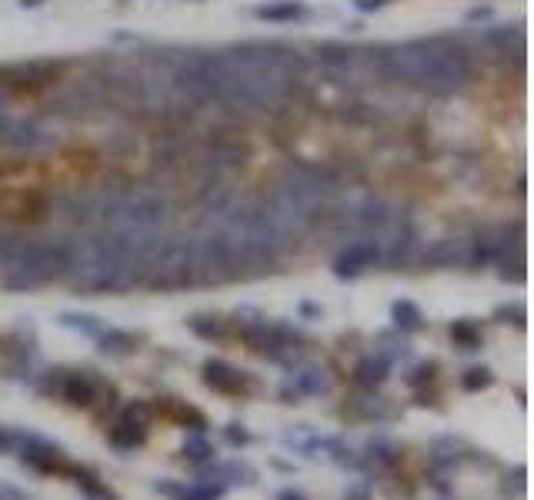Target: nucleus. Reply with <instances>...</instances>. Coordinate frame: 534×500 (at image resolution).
Wrapping results in <instances>:
<instances>
[{"label":"nucleus","instance_id":"f257e3e1","mask_svg":"<svg viewBox=\"0 0 534 500\" xmlns=\"http://www.w3.org/2000/svg\"><path fill=\"white\" fill-rule=\"evenodd\" d=\"M207 100H217L234 111L271 113L291 100L301 67L291 47L247 40L224 50H211L201 57Z\"/></svg>","mask_w":534,"mask_h":500},{"label":"nucleus","instance_id":"f03ea898","mask_svg":"<svg viewBox=\"0 0 534 500\" xmlns=\"http://www.w3.org/2000/svg\"><path fill=\"white\" fill-rule=\"evenodd\" d=\"M381 71L388 80L447 97L471 80L474 61L464 44L451 38H414L395 44L381 54Z\"/></svg>","mask_w":534,"mask_h":500},{"label":"nucleus","instance_id":"7ed1b4c3","mask_svg":"<svg viewBox=\"0 0 534 500\" xmlns=\"http://www.w3.org/2000/svg\"><path fill=\"white\" fill-rule=\"evenodd\" d=\"M97 234L114 240L117 247L147 261L151 250L164 240V230L171 224V207L161 194L151 190H128V194H111L101 207L94 211Z\"/></svg>","mask_w":534,"mask_h":500},{"label":"nucleus","instance_id":"20e7f679","mask_svg":"<svg viewBox=\"0 0 534 500\" xmlns=\"http://www.w3.org/2000/svg\"><path fill=\"white\" fill-rule=\"evenodd\" d=\"M144 274V261L117 247L114 240L90 234V238L71 244V267L67 277L77 294H124L134 284H140Z\"/></svg>","mask_w":534,"mask_h":500},{"label":"nucleus","instance_id":"39448f33","mask_svg":"<svg viewBox=\"0 0 534 500\" xmlns=\"http://www.w3.org/2000/svg\"><path fill=\"white\" fill-rule=\"evenodd\" d=\"M71 267V244L64 240H24L11 244L0 257V288L11 294L47 288L54 280H64Z\"/></svg>","mask_w":534,"mask_h":500},{"label":"nucleus","instance_id":"423d86ee","mask_svg":"<svg viewBox=\"0 0 534 500\" xmlns=\"http://www.w3.org/2000/svg\"><path fill=\"white\" fill-rule=\"evenodd\" d=\"M38 390L44 397L61 400L74 411H94L101 413L104 407H114L117 404V388L101 377L97 371L88 367H54L40 377Z\"/></svg>","mask_w":534,"mask_h":500},{"label":"nucleus","instance_id":"0eeeda50","mask_svg":"<svg viewBox=\"0 0 534 500\" xmlns=\"http://www.w3.org/2000/svg\"><path fill=\"white\" fill-rule=\"evenodd\" d=\"M197 284V271H194V238L161 240L151 250V257L144 261V274H140V288L147 290H184Z\"/></svg>","mask_w":534,"mask_h":500},{"label":"nucleus","instance_id":"6e6552de","mask_svg":"<svg viewBox=\"0 0 534 500\" xmlns=\"http://www.w3.org/2000/svg\"><path fill=\"white\" fill-rule=\"evenodd\" d=\"M251 321H244L238 313V330H241L244 344L251 354L257 357H267L274 363H284V367H297L301 357H305V334L294 330L291 324H278V321H267L261 313L247 311Z\"/></svg>","mask_w":534,"mask_h":500},{"label":"nucleus","instance_id":"1a4fd4ad","mask_svg":"<svg viewBox=\"0 0 534 500\" xmlns=\"http://www.w3.org/2000/svg\"><path fill=\"white\" fill-rule=\"evenodd\" d=\"M151 424H154L151 400H128V404L117 407V417L107 427V444L117 454H134V450H140L147 444Z\"/></svg>","mask_w":534,"mask_h":500},{"label":"nucleus","instance_id":"9d476101","mask_svg":"<svg viewBox=\"0 0 534 500\" xmlns=\"http://www.w3.org/2000/svg\"><path fill=\"white\" fill-rule=\"evenodd\" d=\"M21 463H24L27 471H34V474H44V477H71L74 471V463L67 457L64 450L57 447L54 440L40 438V434H30V430H17V450H13Z\"/></svg>","mask_w":534,"mask_h":500},{"label":"nucleus","instance_id":"9b49d317","mask_svg":"<svg viewBox=\"0 0 534 500\" xmlns=\"http://www.w3.org/2000/svg\"><path fill=\"white\" fill-rule=\"evenodd\" d=\"M61 71H64V61H51V57L4 63L0 67V90L4 94H34V90L51 88Z\"/></svg>","mask_w":534,"mask_h":500},{"label":"nucleus","instance_id":"f8f14e48","mask_svg":"<svg viewBox=\"0 0 534 500\" xmlns=\"http://www.w3.org/2000/svg\"><path fill=\"white\" fill-rule=\"evenodd\" d=\"M201 377L204 384L214 390V394H224V397H251L257 390V380L247 371L241 367H234V363L221 361V357H211V361H204L201 367Z\"/></svg>","mask_w":534,"mask_h":500},{"label":"nucleus","instance_id":"ddd939ff","mask_svg":"<svg viewBox=\"0 0 534 500\" xmlns=\"http://www.w3.org/2000/svg\"><path fill=\"white\" fill-rule=\"evenodd\" d=\"M318 61L331 80L347 84V80H355L357 67H361V50L351 47V44H341V40H328V44L318 47Z\"/></svg>","mask_w":534,"mask_h":500},{"label":"nucleus","instance_id":"4468645a","mask_svg":"<svg viewBox=\"0 0 534 500\" xmlns=\"http://www.w3.org/2000/svg\"><path fill=\"white\" fill-rule=\"evenodd\" d=\"M151 411L154 417H164V421H171L174 427L191 430V434H207V427H211V421H207V413H204L201 407H194V404H188V400H180V397L151 400Z\"/></svg>","mask_w":534,"mask_h":500},{"label":"nucleus","instance_id":"2eb2a0df","mask_svg":"<svg viewBox=\"0 0 534 500\" xmlns=\"http://www.w3.org/2000/svg\"><path fill=\"white\" fill-rule=\"evenodd\" d=\"M331 390V377L324 367H291V377L284 380V388H280V397L288 400V404H297V397H321V394H328Z\"/></svg>","mask_w":534,"mask_h":500},{"label":"nucleus","instance_id":"dca6fc26","mask_svg":"<svg viewBox=\"0 0 534 500\" xmlns=\"http://www.w3.org/2000/svg\"><path fill=\"white\" fill-rule=\"evenodd\" d=\"M371 267H378V263H374V250L364 238H351L334 257V277H341V280H357L361 274H368Z\"/></svg>","mask_w":534,"mask_h":500},{"label":"nucleus","instance_id":"f3484780","mask_svg":"<svg viewBox=\"0 0 534 500\" xmlns=\"http://www.w3.org/2000/svg\"><path fill=\"white\" fill-rule=\"evenodd\" d=\"M0 144H7V147H13V150H38V147H44L47 144V134L40 130L34 121H24V117H4L0 121Z\"/></svg>","mask_w":534,"mask_h":500},{"label":"nucleus","instance_id":"a211bd4d","mask_svg":"<svg viewBox=\"0 0 534 500\" xmlns=\"http://www.w3.org/2000/svg\"><path fill=\"white\" fill-rule=\"evenodd\" d=\"M424 263L431 267H471V238H441L424 250Z\"/></svg>","mask_w":534,"mask_h":500},{"label":"nucleus","instance_id":"6ab92c4d","mask_svg":"<svg viewBox=\"0 0 534 500\" xmlns=\"http://www.w3.org/2000/svg\"><path fill=\"white\" fill-rule=\"evenodd\" d=\"M154 490L167 500H224L228 488L214 480H197V484H178V480H157Z\"/></svg>","mask_w":534,"mask_h":500},{"label":"nucleus","instance_id":"aec40b11","mask_svg":"<svg viewBox=\"0 0 534 500\" xmlns=\"http://www.w3.org/2000/svg\"><path fill=\"white\" fill-rule=\"evenodd\" d=\"M201 480H214V484H224V488H234V484H241V488H254L257 471L244 461H230V463L211 461V463H204L201 467Z\"/></svg>","mask_w":534,"mask_h":500},{"label":"nucleus","instance_id":"412c9836","mask_svg":"<svg viewBox=\"0 0 534 500\" xmlns=\"http://www.w3.org/2000/svg\"><path fill=\"white\" fill-rule=\"evenodd\" d=\"M391 371H395V363L388 361V357H381L378 350H371L368 357H361V361H357V367H355V384H357L361 390H371V394H374V390L381 388L384 380L391 377Z\"/></svg>","mask_w":534,"mask_h":500},{"label":"nucleus","instance_id":"4be33fe9","mask_svg":"<svg viewBox=\"0 0 534 500\" xmlns=\"http://www.w3.org/2000/svg\"><path fill=\"white\" fill-rule=\"evenodd\" d=\"M188 330L207 344H221L230 334V321L224 313H194V317H188Z\"/></svg>","mask_w":534,"mask_h":500},{"label":"nucleus","instance_id":"5701e85b","mask_svg":"<svg viewBox=\"0 0 534 500\" xmlns=\"http://www.w3.org/2000/svg\"><path fill=\"white\" fill-rule=\"evenodd\" d=\"M397 454H401V450H397L388 438H374L368 447H364V454H357V467H364V471H374V474H378V471L395 467Z\"/></svg>","mask_w":534,"mask_h":500},{"label":"nucleus","instance_id":"b1692460","mask_svg":"<svg viewBox=\"0 0 534 500\" xmlns=\"http://www.w3.org/2000/svg\"><path fill=\"white\" fill-rule=\"evenodd\" d=\"M71 480H74V488L84 494V500H121L117 497V490L104 480V477H97L90 467H77L71 471Z\"/></svg>","mask_w":534,"mask_h":500},{"label":"nucleus","instance_id":"393cba45","mask_svg":"<svg viewBox=\"0 0 534 500\" xmlns=\"http://www.w3.org/2000/svg\"><path fill=\"white\" fill-rule=\"evenodd\" d=\"M94 340H97L104 357H130L138 350V338L130 330H121V327H104Z\"/></svg>","mask_w":534,"mask_h":500},{"label":"nucleus","instance_id":"a878e982","mask_svg":"<svg viewBox=\"0 0 534 500\" xmlns=\"http://www.w3.org/2000/svg\"><path fill=\"white\" fill-rule=\"evenodd\" d=\"M178 454H180V461L191 463V467H197V471H201L204 463L217 461V450H214V444L207 440V434H188Z\"/></svg>","mask_w":534,"mask_h":500},{"label":"nucleus","instance_id":"bb28decb","mask_svg":"<svg viewBox=\"0 0 534 500\" xmlns=\"http://www.w3.org/2000/svg\"><path fill=\"white\" fill-rule=\"evenodd\" d=\"M391 321H395V327L401 334H414V330L424 327V313H421V307L414 300H397L395 307H391Z\"/></svg>","mask_w":534,"mask_h":500},{"label":"nucleus","instance_id":"cd10ccee","mask_svg":"<svg viewBox=\"0 0 534 500\" xmlns=\"http://www.w3.org/2000/svg\"><path fill=\"white\" fill-rule=\"evenodd\" d=\"M451 340H455L458 350H481L484 344L481 324H474V321H455V324H451Z\"/></svg>","mask_w":534,"mask_h":500},{"label":"nucleus","instance_id":"c85d7f7f","mask_svg":"<svg viewBox=\"0 0 534 500\" xmlns=\"http://www.w3.org/2000/svg\"><path fill=\"white\" fill-rule=\"evenodd\" d=\"M257 17H261V21L284 24V21H297V17H305V7H301V4H294V0H274V4L257 7Z\"/></svg>","mask_w":534,"mask_h":500},{"label":"nucleus","instance_id":"c756f323","mask_svg":"<svg viewBox=\"0 0 534 500\" xmlns=\"http://www.w3.org/2000/svg\"><path fill=\"white\" fill-rule=\"evenodd\" d=\"M378 354L381 357H388L391 363H397V361H407V354H411V344H407V338L405 334H397V330H388V334H381L378 338Z\"/></svg>","mask_w":534,"mask_h":500},{"label":"nucleus","instance_id":"7c9ffc66","mask_svg":"<svg viewBox=\"0 0 534 500\" xmlns=\"http://www.w3.org/2000/svg\"><path fill=\"white\" fill-rule=\"evenodd\" d=\"M491 384H495V374H491V367H468V371L461 374V390H468V394L488 390Z\"/></svg>","mask_w":534,"mask_h":500},{"label":"nucleus","instance_id":"2f4dec72","mask_svg":"<svg viewBox=\"0 0 534 500\" xmlns=\"http://www.w3.org/2000/svg\"><path fill=\"white\" fill-rule=\"evenodd\" d=\"M61 324L71 327V330H80V334H88V338H97L104 327V321H97V317H90V313H64L61 317Z\"/></svg>","mask_w":534,"mask_h":500},{"label":"nucleus","instance_id":"473e14b6","mask_svg":"<svg viewBox=\"0 0 534 500\" xmlns=\"http://www.w3.org/2000/svg\"><path fill=\"white\" fill-rule=\"evenodd\" d=\"M438 371H441V367H438L434 361H424V363H418V367H414V371L405 377V384L411 390L428 388V384H434V380H438Z\"/></svg>","mask_w":534,"mask_h":500},{"label":"nucleus","instance_id":"72a5a7b5","mask_svg":"<svg viewBox=\"0 0 534 500\" xmlns=\"http://www.w3.org/2000/svg\"><path fill=\"white\" fill-rule=\"evenodd\" d=\"M495 321H501V324L524 327V321H528V313H524L521 304H508V307H497V311H495Z\"/></svg>","mask_w":534,"mask_h":500},{"label":"nucleus","instance_id":"f704fd0d","mask_svg":"<svg viewBox=\"0 0 534 500\" xmlns=\"http://www.w3.org/2000/svg\"><path fill=\"white\" fill-rule=\"evenodd\" d=\"M224 440H228L230 447H247L251 444V430L244 424H228L224 427Z\"/></svg>","mask_w":534,"mask_h":500},{"label":"nucleus","instance_id":"c9c22d12","mask_svg":"<svg viewBox=\"0 0 534 500\" xmlns=\"http://www.w3.org/2000/svg\"><path fill=\"white\" fill-rule=\"evenodd\" d=\"M17 450V430L0 427V454H13Z\"/></svg>","mask_w":534,"mask_h":500},{"label":"nucleus","instance_id":"e433bc0d","mask_svg":"<svg viewBox=\"0 0 534 500\" xmlns=\"http://www.w3.org/2000/svg\"><path fill=\"white\" fill-rule=\"evenodd\" d=\"M344 500H371V490L368 484H355V488L344 494Z\"/></svg>","mask_w":534,"mask_h":500},{"label":"nucleus","instance_id":"4c0bfd02","mask_svg":"<svg viewBox=\"0 0 534 500\" xmlns=\"http://www.w3.org/2000/svg\"><path fill=\"white\" fill-rule=\"evenodd\" d=\"M384 4H388V0H355V7L357 11H378V7H384Z\"/></svg>","mask_w":534,"mask_h":500},{"label":"nucleus","instance_id":"58836bf2","mask_svg":"<svg viewBox=\"0 0 534 500\" xmlns=\"http://www.w3.org/2000/svg\"><path fill=\"white\" fill-rule=\"evenodd\" d=\"M524 474H528L524 467H514V477H511V488H514V490H524Z\"/></svg>","mask_w":534,"mask_h":500},{"label":"nucleus","instance_id":"ea45409f","mask_svg":"<svg viewBox=\"0 0 534 500\" xmlns=\"http://www.w3.org/2000/svg\"><path fill=\"white\" fill-rule=\"evenodd\" d=\"M278 500H307L305 494H301V490H294V488H284L278 494Z\"/></svg>","mask_w":534,"mask_h":500},{"label":"nucleus","instance_id":"a19ab883","mask_svg":"<svg viewBox=\"0 0 534 500\" xmlns=\"http://www.w3.org/2000/svg\"><path fill=\"white\" fill-rule=\"evenodd\" d=\"M38 4H44V0H21V7H38Z\"/></svg>","mask_w":534,"mask_h":500}]
</instances>
